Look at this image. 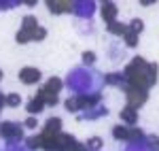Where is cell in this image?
Instances as JSON below:
<instances>
[{"label":"cell","instance_id":"6da1fadb","mask_svg":"<svg viewBox=\"0 0 159 151\" xmlns=\"http://www.w3.org/2000/svg\"><path fill=\"white\" fill-rule=\"evenodd\" d=\"M64 83L74 96H98L106 83V77L91 66H74Z\"/></svg>","mask_w":159,"mask_h":151},{"label":"cell","instance_id":"7a4b0ae2","mask_svg":"<svg viewBox=\"0 0 159 151\" xmlns=\"http://www.w3.org/2000/svg\"><path fill=\"white\" fill-rule=\"evenodd\" d=\"M117 151H159V140L155 136H136V139H127L119 145Z\"/></svg>","mask_w":159,"mask_h":151},{"label":"cell","instance_id":"3957f363","mask_svg":"<svg viewBox=\"0 0 159 151\" xmlns=\"http://www.w3.org/2000/svg\"><path fill=\"white\" fill-rule=\"evenodd\" d=\"M19 81L21 83H36V81H40V70H36V68H24L19 73Z\"/></svg>","mask_w":159,"mask_h":151},{"label":"cell","instance_id":"277c9868","mask_svg":"<svg viewBox=\"0 0 159 151\" xmlns=\"http://www.w3.org/2000/svg\"><path fill=\"white\" fill-rule=\"evenodd\" d=\"M93 11H96V4H93V2H76V4H74V13H76V15L91 17Z\"/></svg>","mask_w":159,"mask_h":151},{"label":"cell","instance_id":"5b68a950","mask_svg":"<svg viewBox=\"0 0 159 151\" xmlns=\"http://www.w3.org/2000/svg\"><path fill=\"white\" fill-rule=\"evenodd\" d=\"M0 134L4 136V139H9V136H19V128H17V124H2L0 126Z\"/></svg>","mask_w":159,"mask_h":151},{"label":"cell","instance_id":"8992f818","mask_svg":"<svg viewBox=\"0 0 159 151\" xmlns=\"http://www.w3.org/2000/svg\"><path fill=\"white\" fill-rule=\"evenodd\" d=\"M0 151H30V149L25 147L24 143H7Z\"/></svg>","mask_w":159,"mask_h":151},{"label":"cell","instance_id":"52a82bcc","mask_svg":"<svg viewBox=\"0 0 159 151\" xmlns=\"http://www.w3.org/2000/svg\"><path fill=\"white\" fill-rule=\"evenodd\" d=\"M121 119H125L127 124H136V119H138V115L132 111V109H125V111H121Z\"/></svg>","mask_w":159,"mask_h":151},{"label":"cell","instance_id":"ba28073f","mask_svg":"<svg viewBox=\"0 0 159 151\" xmlns=\"http://www.w3.org/2000/svg\"><path fill=\"white\" fill-rule=\"evenodd\" d=\"M30 113H38V111H43V100H34L30 102V109H28Z\"/></svg>","mask_w":159,"mask_h":151},{"label":"cell","instance_id":"9c48e42d","mask_svg":"<svg viewBox=\"0 0 159 151\" xmlns=\"http://www.w3.org/2000/svg\"><path fill=\"white\" fill-rule=\"evenodd\" d=\"M117 13V9H115V4H104V17L108 19V17H112Z\"/></svg>","mask_w":159,"mask_h":151},{"label":"cell","instance_id":"30bf717a","mask_svg":"<svg viewBox=\"0 0 159 151\" xmlns=\"http://www.w3.org/2000/svg\"><path fill=\"white\" fill-rule=\"evenodd\" d=\"M115 136H117V139H125V136H127V130H125V128H115Z\"/></svg>","mask_w":159,"mask_h":151},{"label":"cell","instance_id":"8fae6325","mask_svg":"<svg viewBox=\"0 0 159 151\" xmlns=\"http://www.w3.org/2000/svg\"><path fill=\"white\" fill-rule=\"evenodd\" d=\"M110 32H115V34H121V32H125V28L123 26H115V24H108Z\"/></svg>","mask_w":159,"mask_h":151},{"label":"cell","instance_id":"7c38bea8","mask_svg":"<svg viewBox=\"0 0 159 151\" xmlns=\"http://www.w3.org/2000/svg\"><path fill=\"white\" fill-rule=\"evenodd\" d=\"M7 102H9L11 106H17L21 100H19V96H15V94H13V96H9V98H7Z\"/></svg>","mask_w":159,"mask_h":151},{"label":"cell","instance_id":"4fadbf2b","mask_svg":"<svg viewBox=\"0 0 159 151\" xmlns=\"http://www.w3.org/2000/svg\"><path fill=\"white\" fill-rule=\"evenodd\" d=\"M66 106H68V111H79V102H76V100H68V102H66Z\"/></svg>","mask_w":159,"mask_h":151},{"label":"cell","instance_id":"5bb4252c","mask_svg":"<svg viewBox=\"0 0 159 151\" xmlns=\"http://www.w3.org/2000/svg\"><path fill=\"white\" fill-rule=\"evenodd\" d=\"M83 58H85V62H87V64H91L93 60H96V55H93L91 51H87V53H83Z\"/></svg>","mask_w":159,"mask_h":151},{"label":"cell","instance_id":"9a60e30c","mask_svg":"<svg viewBox=\"0 0 159 151\" xmlns=\"http://www.w3.org/2000/svg\"><path fill=\"white\" fill-rule=\"evenodd\" d=\"M100 145H102V140H100V139H91V140H89V149H91V147H93V149H98Z\"/></svg>","mask_w":159,"mask_h":151},{"label":"cell","instance_id":"2e32d148","mask_svg":"<svg viewBox=\"0 0 159 151\" xmlns=\"http://www.w3.org/2000/svg\"><path fill=\"white\" fill-rule=\"evenodd\" d=\"M17 43H28V34L25 32H19L17 34Z\"/></svg>","mask_w":159,"mask_h":151},{"label":"cell","instance_id":"e0dca14e","mask_svg":"<svg viewBox=\"0 0 159 151\" xmlns=\"http://www.w3.org/2000/svg\"><path fill=\"white\" fill-rule=\"evenodd\" d=\"M34 24H36V21H34V17H28V19L24 21V26H25V28H34Z\"/></svg>","mask_w":159,"mask_h":151},{"label":"cell","instance_id":"ac0fdd59","mask_svg":"<svg viewBox=\"0 0 159 151\" xmlns=\"http://www.w3.org/2000/svg\"><path fill=\"white\" fill-rule=\"evenodd\" d=\"M132 24H134V30H136V32H138V30H140V28H142V21H140V19H134V21H132Z\"/></svg>","mask_w":159,"mask_h":151},{"label":"cell","instance_id":"d6986e66","mask_svg":"<svg viewBox=\"0 0 159 151\" xmlns=\"http://www.w3.org/2000/svg\"><path fill=\"white\" fill-rule=\"evenodd\" d=\"M25 126H28V128H36V121H34V119H28Z\"/></svg>","mask_w":159,"mask_h":151},{"label":"cell","instance_id":"ffe728a7","mask_svg":"<svg viewBox=\"0 0 159 151\" xmlns=\"http://www.w3.org/2000/svg\"><path fill=\"white\" fill-rule=\"evenodd\" d=\"M0 79H2V73H0Z\"/></svg>","mask_w":159,"mask_h":151}]
</instances>
